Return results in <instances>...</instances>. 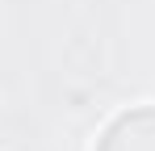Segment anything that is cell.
Instances as JSON below:
<instances>
[{
  "label": "cell",
  "instance_id": "cell-1",
  "mask_svg": "<svg viewBox=\"0 0 155 151\" xmlns=\"http://www.w3.org/2000/svg\"><path fill=\"white\" fill-rule=\"evenodd\" d=\"M97 151H155V105H134L117 113L97 139Z\"/></svg>",
  "mask_w": 155,
  "mask_h": 151
}]
</instances>
